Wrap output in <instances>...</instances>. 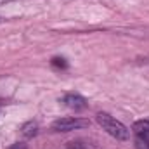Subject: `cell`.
I'll return each mask as SVG.
<instances>
[{"mask_svg": "<svg viewBox=\"0 0 149 149\" xmlns=\"http://www.w3.org/2000/svg\"><path fill=\"white\" fill-rule=\"evenodd\" d=\"M97 123L102 127V130H106L109 135H113V137L118 139V141H127L128 135H130L128 128H127L121 121L114 120L111 114H108V113H99V114H97Z\"/></svg>", "mask_w": 149, "mask_h": 149, "instance_id": "cell-1", "label": "cell"}, {"mask_svg": "<svg viewBox=\"0 0 149 149\" xmlns=\"http://www.w3.org/2000/svg\"><path fill=\"white\" fill-rule=\"evenodd\" d=\"M88 125H90L88 120H83V118H61V120H56L52 123V130H56V132H71V130L85 128Z\"/></svg>", "mask_w": 149, "mask_h": 149, "instance_id": "cell-2", "label": "cell"}, {"mask_svg": "<svg viewBox=\"0 0 149 149\" xmlns=\"http://www.w3.org/2000/svg\"><path fill=\"white\" fill-rule=\"evenodd\" d=\"M61 102H63L66 108L73 109V111H83V109L87 108L85 97H81V95H78V94H66V95L61 99Z\"/></svg>", "mask_w": 149, "mask_h": 149, "instance_id": "cell-3", "label": "cell"}, {"mask_svg": "<svg viewBox=\"0 0 149 149\" xmlns=\"http://www.w3.org/2000/svg\"><path fill=\"white\" fill-rule=\"evenodd\" d=\"M134 132L141 137H149V120H141L134 123Z\"/></svg>", "mask_w": 149, "mask_h": 149, "instance_id": "cell-4", "label": "cell"}, {"mask_svg": "<svg viewBox=\"0 0 149 149\" xmlns=\"http://www.w3.org/2000/svg\"><path fill=\"white\" fill-rule=\"evenodd\" d=\"M38 132V125L37 121H28V123H24L23 125V128H21V134L26 137V139H31V137H35Z\"/></svg>", "mask_w": 149, "mask_h": 149, "instance_id": "cell-5", "label": "cell"}, {"mask_svg": "<svg viewBox=\"0 0 149 149\" xmlns=\"http://www.w3.org/2000/svg\"><path fill=\"white\" fill-rule=\"evenodd\" d=\"M52 66H54V68L66 70V68H68V63H66L64 57H54V59H52Z\"/></svg>", "mask_w": 149, "mask_h": 149, "instance_id": "cell-6", "label": "cell"}, {"mask_svg": "<svg viewBox=\"0 0 149 149\" xmlns=\"http://www.w3.org/2000/svg\"><path fill=\"white\" fill-rule=\"evenodd\" d=\"M68 149H87L83 144H80V142H71L70 146H68Z\"/></svg>", "mask_w": 149, "mask_h": 149, "instance_id": "cell-7", "label": "cell"}]
</instances>
